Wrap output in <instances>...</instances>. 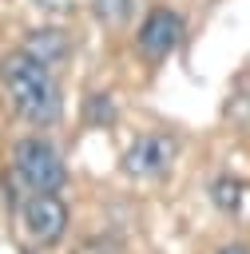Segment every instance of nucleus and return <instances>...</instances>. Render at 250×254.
<instances>
[{"mask_svg":"<svg viewBox=\"0 0 250 254\" xmlns=\"http://www.w3.org/2000/svg\"><path fill=\"white\" fill-rule=\"evenodd\" d=\"M0 79H4V91H8L12 107L28 123L48 127V123L60 119V87L52 79V64H44L28 48H20V52H8L4 56Z\"/></svg>","mask_w":250,"mask_h":254,"instance_id":"nucleus-1","label":"nucleus"},{"mask_svg":"<svg viewBox=\"0 0 250 254\" xmlns=\"http://www.w3.org/2000/svg\"><path fill=\"white\" fill-rule=\"evenodd\" d=\"M12 175L28 194H36V190H60L63 179H67V167H63V159L52 143L20 139L12 147Z\"/></svg>","mask_w":250,"mask_h":254,"instance_id":"nucleus-2","label":"nucleus"},{"mask_svg":"<svg viewBox=\"0 0 250 254\" xmlns=\"http://www.w3.org/2000/svg\"><path fill=\"white\" fill-rule=\"evenodd\" d=\"M20 214H24L28 238L40 242V246L60 242L63 230H67V202H63L56 190H36V194H28L24 206H20Z\"/></svg>","mask_w":250,"mask_h":254,"instance_id":"nucleus-3","label":"nucleus"},{"mask_svg":"<svg viewBox=\"0 0 250 254\" xmlns=\"http://www.w3.org/2000/svg\"><path fill=\"white\" fill-rule=\"evenodd\" d=\"M175 163V139L163 135V131H151V135H139L127 151H123V171L131 179H159L167 175Z\"/></svg>","mask_w":250,"mask_h":254,"instance_id":"nucleus-4","label":"nucleus"},{"mask_svg":"<svg viewBox=\"0 0 250 254\" xmlns=\"http://www.w3.org/2000/svg\"><path fill=\"white\" fill-rule=\"evenodd\" d=\"M179 40H183V16L171 12V8H151L147 20L139 24V36H135L139 56H147V60L171 56L179 48Z\"/></svg>","mask_w":250,"mask_h":254,"instance_id":"nucleus-5","label":"nucleus"},{"mask_svg":"<svg viewBox=\"0 0 250 254\" xmlns=\"http://www.w3.org/2000/svg\"><path fill=\"white\" fill-rule=\"evenodd\" d=\"M48 36H52V32H36V36H32V44H28V52H32V56H40L44 64H52V56L60 60V56L67 52V44H63V32H56V40H48Z\"/></svg>","mask_w":250,"mask_h":254,"instance_id":"nucleus-6","label":"nucleus"},{"mask_svg":"<svg viewBox=\"0 0 250 254\" xmlns=\"http://www.w3.org/2000/svg\"><path fill=\"white\" fill-rule=\"evenodd\" d=\"M214 254H250V246H246V242H226V246H218Z\"/></svg>","mask_w":250,"mask_h":254,"instance_id":"nucleus-7","label":"nucleus"},{"mask_svg":"<svg viewBox=\"0 0 250 254\" xmlns=\"http://www.w3.org/2000/svg\"><path fill=\"white\" fill-rule=\"evenodd\" d=\"M87 254H119V250H107V246H95V250H87Z\"/></svg>","mask_w":250,"mask_h":254,"instance_id":"nucleus-8","label":"nucleus"}]
</instances>
